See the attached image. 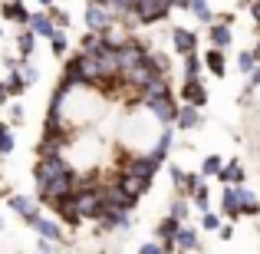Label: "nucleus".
Wrapping results in <instances>:
<instances>
[{"mask_svg":"<svg viewBox=\"0 0 260 254\" xmlns=\"http://www.w3.org/2000/svg\"><path fill=\"white\" fill-rule=\"evenodd\" d=\"M33 50H37V33L23 26V33H17V53H20L23 60H30Z\"/></svg>","mask_w":260,"mask_h":254,"instance_id":"28","label":"nucleus"},{"mask_svg":"<svg viewBox=\"0 0 260 254\" xmlns=\"http://www.w3.org/2000/svg\"><path fill=\"white\" fill-rule=\"evenodd\" d=\"M250 4L254 0H237V10H250Z\"/></svg>","mask_w":260,"mask_h":254,"instance_id":"52","label":"nucleus"},{"mask_svg":"<svg viewBox=\"0 0 260 254\" xmlns=\"http://www.w3.org/2000/svg\"><path fill=\"white\" fill-rule=\"evenodd\" d=\"M221 211L228 218H241V198H237V185H224V191H221Z\"/></svg>","mask_w":260,"mask_h":254,"instance_id":"22","label":"nucleus"},{"mask_svg":"<svg viewBox=\"0 0 260 254\" xmlns=\"http://www.w3.org/2000/svg\"><path fill=\"white\" fill-rule=\"evenodd\" d=\"M132 211H122V208H106L102 211V218H99V228L102 231H122V228H128L132 224Z\"/></svg>","mask_w":260,"mask_h":254,"instance_id":"15","label":"nucleus"},{"mask_svg":"<svg viewBox=\"0 0 260 254\" xmlns=\"http://www.w3.org/2000/svg\"><path fill=\"white\" fill-rule=\"evenodd\" d=\"M237 198H241V218H257L260 215V198H257L254 188L237 185Z\"/></svg>","mask_w":260,"mask_h":254,"instance_id":"20","label":"nucleus"},{"mask_svg":"<svg viewBox=\"0 0 260 254\" xmlns=\"http://www.w3.org/2000/svg\"><path fill=\"white\" fill-rule=\"evenodd\" d=\"M250 17H254V23H257V30H260V0L250 4Z\"/></svg>","mask_w":260,"mask_h":254,"instance_id":"48","label":"nucleus"},{"mask_svg":"<svg viewBox=\"0 0 260 254\" xmlns=\"http://www.w3.org/2000/svg\"><path fill=\"white\" fill-rule=\"evenodd\" d=\"M76 202H79V211H83V221L86 218H102V211H106L102 185H79L76 188Z\"/></svg>","mask_w":260,"mask_h":254,"instance_id":"4","label":"nucleus"},{"mask_svg":"<svg viewBox=\"0 0 260 254\" xmlns=\"http://www.w3.org/2000/svg\"><path fill=\"white\" fill-rule=\"evenodd\" d=\"M89 4H109V0H89Z\"/></svg>","mask_w":260,"mask_h":254,"instance_id":"55","label":"nucleus"},{"mask_svg":"<svg viewBox=\"0 0 260 254\" xmlns=\"http://www.w3.org/2000/svg\"><path fill=\"white\" fill-rule=\"evenodd\" d=\"M181 102H191V106H198V109H204L208 106V86H204V79H194V76H184V83H181Z\"/></svg>","mask_w":260,"mask_h":254,"instance_id":"10","label":"nucleus"},{"mask_svg":"<svg viewBox=\"0 0 260 254\" xmlns=\"http://www.w3.org/2000/svg\"><path fill=\"white\" fill-rule=\"evenodd\" d=\"M37 4H40V7H53V4H56V0H37Z\"/></svg>","mask_w":260,"mask_h":254,"instance_id":"54","label":"nucleus"},{"mask_svg":"<svg viewBox=\"0 0 260 254\" xmlns=\"http://www.w3.org/2000/svg\"><path fill=\"white\" fill-rule=\"evenodd\" d=\"M257 66H260V63H257L254 50H241V53H237V70H241V76H250Z\"/></svg>","mask_w":260,"mask_h":254,"instance_id":"35","label":"nucleus"},{"mask_svg":"<svg viewBox=\"0 0 260 254\" xmlns=\"http://www.w3.org/2000/svg\"><path fill=\"white\" fill-rule=\"evenodd\" d=\"M139 254H161V241H145V244H139Z\"/></svg>","mask_w":260,"mask_h":254,"instance_id":"45","label":"nucleus"},{"mask_svg":"<svg viewBox=\"0 0 260 254\" xmlns=\"http://www.w3.org/2000/svg\"><path fill=\"white\" fill-rule=\"evenodd\" d=\"M79 86H86V79H83V70H79V53H76V57L66 60L63 76H59L56 89H63V93H73V89H79Z\"/></svg>","mask_w":260,"mask_h":254,"instance_id":"11","label":"nucleus"},{"mask_svg":"<svg viewBox=\"0 0 260 254\" xmlns=\"http://www.w3.org/2000/svg\"><path fill=\"white\" fill-rule=\"evenodd\" d=\"M172 43H175L178 57H188V53L198 50V33L188 30V26H175V30H172Z\"/></svg>","mask_w":260,"mask_h":254,"instance_id":"14","label":"nucleus"},{"mask_svg":"<svg viewBox=\"0 0 260 254\" xmlns=\"http://www.w3.org/2000/svg\"><path fill=\"white\" fill-rule=\"evenodd\" d=\"M148 63H152V70L158 73V76H168V70H172V60L161 50H148Z\"/></svg>","mask_w":260,"mask_h":254,"instance_id":"32","label":"nucleus"},{"mask_svg":"<svg viewBox=\"0 0 260 254\" xmlns=\"http://www.w3.org/2000/svg\"><path fill=\"white\" fill-rule=\"evenodd\" d=\"M4 83H7V89H10V99H17V96H23L26 89H30V86H26V79H23V73H20V66H17V70H7Z\"/></svg>","mask_w":260,"mask_h":254,"instance_id":"27","label":"nucleus"},{"mask_svg":"<svg viewBox=\"0 0 260 254\" xmlns=\"http://www.w3.org/2000/svg\"><path fill=\"white\" fill-rule=\"evenodd\" d=\"M204 70H208L211 76H217V79H224V76H228V60H224V50L211 46V50L204 53Z\"/></svg>","mask_w":260,"mask_h":254,"instance_id":"21","label":"nucleus"},{"mask_svg":"<svg viewBox=\"0 0 260 254\" xmlns=\"http://www.w3.org/2000/svg\"><path fill=\"white\" fill-rule=\"evenodd\" d=\"M30 228L37 231L40 238H46V241H56V244H63V224H59V221H53V218H43V215H40L37 221L30 224Z\"/></svg>","mask_w":260,"mask_h":254,"instance_id":"16","label":"nucleus"},{"mask_svg":"<svg viewBox=\"0 0 260 254\" xmlns=\"http://www.w3.org/2000/svg\"><path fill=\"white\" fill-rule=\"evenodd\" d=\"M30 7L23 4V0H4L0 4V20H7V23H17V26H26L30 23Z\"/></svg>","mask_w":260,"mask_h":254,"instance_id":"12","label":"nucleus"},{"mask_svg":"<svg viewBox=\"0 0 260 254\" xmlns=\"http://www.w3.org/2000/svg\"><path fill=\"white\" fill-rule=\"evenodd\" d=\"M20 73H23L26 86H37V83H40V70H37V66H30V63H26V60H23V63H20Z\"/></svg>","mask_w":260,"mask_h":254,"instance_id":"42","label":"nucleus"},{"mask_svg":"<svg viewBox=\"0 0 260 254\" xmlns=\"http://www.w3.org/2000/svg\"><path fill=\"white\" fill-rule=\"evenodd\" d=\"M139 106L152 112L155 122L161 126H175L178 119V102H175V93H161V96H139Z\"/></svg>","mask_w":260,"mask_h":254,"instance_id":"1","label":"nucleus"},{"mask_svg":"<svg viewBox=\"0 0 260 254\" xmlns=\"http://www.w3.org/2000/svg\"><path fill=\"white\" fill-rule=\"evenodd\" d=\"M201 228L204 231H221V215L217 211H201Z\"/></svg>","mask_w":260,"mask_h":254,"instance_id":"40","label":"nucleus"},{"mask_svg":"<svg viewBox=\"0 0 260 254\" xmlns=\"http://www.w3.org/2000/svg\"><path fill=\"white\" fill-rule=\"evenodd\" d=\"M198 126H201V109H198V106H191V102H181V106H178L175 129L188 132V129H198Z\"/></svg>","mask_w":260,"mask_h":254,"instance_id":"17","label":"nucleus"},{"mask_svg":"<svg viewBox=\"0 0 260 254\" xmlns=\"http://www.w3.org/2000/svg\"><path fill=\"white\" fill-rule=\"evenodd\" d=\"M7 208H10V211H17L20 218H30L33 211H37V205H33L26 195H10V198H7Z\"/></svg>","mask_w":260,"mask_h":254,"instance_id":"29","label":"nucleus"},{"mask_svg":"<svg viewBox=\"0 0 260 254\" xmlns=\"http://www.w3.org/2000/svg\"><path fill=\"white\" fill-rule=\"evenodd\" d=\"M254 57H257V63H260V37H257V43H254Z\"/></svg>","mask_w":260,"mask_h":254,"instance_id":"53","label":"nucleus"},{"mask_svg":"<svg viewBox=\"0 0 260 254\" xmlns=\"http://www.w3.org/2000/svg\"><path fill=\"white\" fill-rule=\"evenodd\" d=\"M43 205H50V208L56 211V218H63V224H70V228H79V224H83V211H79L76 191H73V195H59V198H46Z\"/></svg>","mask_w":260,"mask_h":254,"instance_id":"5","label":"nucleus"},{"mask_svg":"<svg viewBox=\"0 0 260 254\" xmlns=\"http://www.w3.org/2000/svg\"><path fill=\"white\" fill-rule=\"evenodd\" d=\"M50 17H53V20H56V26H59V30H66V26H70V20H73V17H70V13H66V10H63V7H56V4H53V7H50Z\"/></svg>","mask_w":260,"mask_h":254,"instance_id":"41","label":"nucleus"},{"mask_svg":"<svg viewBox=\"0 0 260 254\" xmlns=\"http://www.w3.org/2000/svg\"><path fill=\"white\" fill-rule=\"evenodd\" d=\"M201 244H198V231L194 228H178V235H175V251H198Z\"/></svg>","mask_w":260,"mask_h":254,"instance_id":"26","label":"nucleus"},{"mask_svg":"<svg viewBox=\"0 0 260 254\" xmlns=\"http://www.w3.org/2000/svg\"><path fill=\"white\" fill-rule=\"evenodd\" d=\"M26 30H33L37 37L50 40L53 33H56V20L50 17V10H33V13H30V23H26Z\"/></svg>","mask_w":260,"mask_h":254,"instance_id":"13","label":"nucleus"},{"mask_svg":"<svg viewBox=\"0 0 260 254\" xmlns=\"http://www.w3.org/2000/svg\"><path fill=\"white\" fill-rule=\"evenodd\" d=\"M184 60V76H194V79H201V73H204V57L201 53H188V57H181Z\"/></svg>","mask_w":260,"mask_h":254,"instance_id":"31","label":"nucleus"},{"mask_svg":"<svg viewBox=\"0 0 260 254\" xmlns=\"http://www.w3.org/2000/svg\"><path fill=\"white\" fill-rule=\"evenodd\" d=\"M0 37H4V20H0Z\"/></svg>","mask_w":260,"mask_h":254,"instance_id":"56","label":"nucleus"},{"mask_svg":"<svg viewBox=\"0 0 260 254\" xmlns=\"http://www.w3.org/2000/svg\"><path fill=\"white\" fill-rule=\"evenodd\" d=\"M178 228H181V221L168 215V218H161V221H158V228H155V238H158V241H175Z\"/></svg>","mask_w":260,"mask_h":254,"instance_id":"30","label":"nucleus"},{"mask_svg":"<svg viewBox=\"0 0 260 254\" xmlns=\"http://www.w3.org/2000/svg\"><path fill=\"white\" fill-rule=\"evenodd\" d=\"M172 13V7H168V0H135V23L139 26H152V23H161V20Z\"/></svg>","mask_w":260,"mask_h":254,"instance_id":"3","label":"nucleus"},{"mask_svg":"<svg viewBox=\"0 0 260 254\" xmlns=\"http://www.w3.org/2000/svg\"><path fill=\"white\" fill-rule=\"evenodd\" d=\"M102 202H106V208H122V211H135V205H139V198L132 195V191H125L119 182L112 185H102Z\"/></svg>","mask_w":260,"mask_h":254,"instance_id":"8","label":"nucleus"},{"mask_svg":"<svg viewBox=\"0 0 260 254\" xmlns=\"http://www.w3.org/2000/svg\"><path fill=\"white\" fill-rule=\"evenodd\" d=\"M172 149H175V132H172V126H161V132L155 135L152 155H155L158 162H168V155H172Z\"/></svg>","mask_w":260,"mask_h":254,"instance_id":"19","label":"nucleus"},{"mask_svg":"<svg viewBox=\"0 0 260 254\" xmlns=\"http://www.w3.org/2000/svg\"><path fill=\"white\" fill-rule=\"evenodd\" d=\"M145 60H148V46L135 37H125L119 43V76H128V73L139 70Z\"/></svg>","mask_w":260,"mask_h":254,"instance_id":"2","label":"nucleus"},{"mask_svg":"<svg viewBox=\"0 0 260 254\" xmlns=\"http://www.w3.org/2000/svg\"><path fill=\"white\" fill-rule=\"evenodd\" d=\"M217 178H221L224 185H244V178H247V172H244L241 159H231V162H224V168L217 172Z\"/></svg>","mask_w":260,"mask_h":254,"instance_id":"23","label":"nucleus"},{"mask_svg":"<svg viewBox=\"0 0 260 254\" xmlns=\"http://www.w3.org/2000/svg\"><path fill=\"white\" fill-rule=\"evenodd\" d=\"M214 20H221V23H228V26H231V23H234V13H217Z\"/></svg>","mask_w":260,"mask_h":254,"instance_id":"51","label":"nucleus"},{"mask_svg":"<svg viewBox=\"0 0 260 254\" xmlns=\"http://www.w3.org/2000/svg\"><path fill=\"white\" fill-rule=\"evenodd\" d=\"M191 13H194V20L198 23H214V10L208 7V0H191V7H188Z\"/></svg>","mask_w":260,"mask_h":254,"instance_id":"33","label":"nucleus"},{"mask_svg":"<svg viewBox=\"0 0 260 254\" xmlns=\"http://www.w3.org/2000/svg\"><path fill=\"white\" fill-rule=\"evenodd\" d=\"M95 46H99V33H92V30L83 33V40H79V50H83V53H92Z\"/></svg>","mask_w":260,"mask_h":254,"instance_id":"43","label":"nucleus"},{"mask_svg":"<svg viewBox=\"0 0 260 254\" xmlns=\"http://www.w3.org/2000/svg\"><path fill=\"white\" fill-rule=\"evenodd\" d=\"M191 205H194L198 211H211V188H208L204 182L194 188V195H191Z\"/></svg>","mask_w":260,"mask_h":254,"instance_id":"36","label":"nucleus"},{"mask_svg":"<svg viewBox=\"0 0 260 254\" xmlns=\"http://www.w3.org/2000/svg\"><path fill=\"white\" fill-rule=\"evenodd\" d=\"M224 168V159H221V155H204V162H201V175L204 178H211V175H217V172H221Z\"/></svg>","mask_w":260,"mask_h":254,"instance_id":"37","label":"nucleus"},{"mask_svg":"<svg viewBox=\"0 0 260 254\" xmlns=\"http://www.w3.org/2000/svg\"><path fill=\"white\" fill-rule=\"evenodd\" d=\"M191 208H194V205H191V198H181V195H178L175 202H172V211H168V215H172V218H178V221H184Z\"/></svg>","mask_w":260,"mask_h":254,"instance_id":"39","label":"nucleus"},{"mask_svg":"<svg viewBox=\"0 0 260 254\" xmlns=\"http://www.w3.org/2000/svg\"><path fill=\"white\" fill-rule=\"evenodd\" d=\"M257 86H260V66L247 76V86H244V89H257Z\"/></svg>","mask_w":260,"mask_h":254,"instance_id":"46","label":"nucleus"},{"mask_svg":"<svg viewBox=\"0 0 260 254\" xmlns=\"http://www.w3.org/2000/svg\"><path fill=\"white\" fill-rule=\"evenodd\" d=\"M50 50H53V57H66V50H70V37H66V30H59L56 26V33L50 37Z\"/></svg>","mask_w":260,"mask_h":254,"instance_id":"34","label":"nucleus"},{"mask_svg":"<svg viewBox=\"0 0 260 254\" xmlns=\"http://www.w3.org/2000/svg\"><path fill=\"white\" fill-rule=\"evenodd\" d=\"M119 185H122L125 191H132L135 198H142L148 188H152V182H142V178H139V175H132V172H119Z\"/></svg>","mask_w":260,"mask_h":254,"instance_id":"25","label":"nucleus"},{"mask_svg":"<svg viewBox=\"0 0 260 254\" xmlns=\"http://www.w3.org/2000/svg\"><path fill=\"white\" fill-rule=\"evenodd\" d=\"M7 102H10V89H7V83L0 79V106H7Z\"/></svg>","mask_w":260,"mask_h":254,"instance_id":"47","label":"nucleus"},{"mask_svg":"<svg viewBox=\"0 0 260 254\" xmlns=\"http://www.w3.org/2000/svg\"><path fill=\"white\" fill-rule=\"evenodd\" d=\"M217 238H224V241H231V238H234V228H231V224H221V231H217Z\"/></svg>","mask_w":260,"mask_h":254,"instance_id":"49","label":"nucleus"},{"mask_svg":"<svg viewBox=\"0 0 260 254\" xmlns=\"http://www.w3.org/2000/svg\"><path fill=\"white\" fill-rule=\"evenodd\" d=\"M83 23H86V30H92V33H106V30H112L115 13L109 10L106 4H89L83 10Z\"/></svg>","mask_w":260,"mask_h":254,"instance_id":"7","label":"nucleus"},{"mask_svg":"<svg viewBox=\"0 0 260 254\" xmlns=\"http://www.w3.org/2000/svg\"><path fill=\"white\" fill-rule=\"evenodd\" d=\"M165 162H158L152 152H145V155H128L125 162H122V168L119 172H132V175H139L142 182H152L155 178V172H158Z\"/></svg>","mask_w":260,"mask_h":254,"instance_id":"6","label":"nucleus"},{"mask_svg":"<svg viewBox=\"0 0 260 254\" xmlns=\"http://www.w3.org/2000/svg\"><path fill=\"white\" fill-rule=\"evenodd\" d=\"M13 146H17V139H13V129L7 126V122H0V155H10Z\"/></svg>","mask_w":260,"mask_h":254,"instance_id":"38","label":"nucleus"},{"mask_svg":"<svg viewBox=\"0 0 260 254\" xmlns=\"http://www.w3.org/2000/svg\"><path fill=\"white\" fill-rule=\"evenodd\" d=\"M7 112H10V122H13V126H20V122L26 119V116H23V106H20V102H13V106L7 109Z\"/></svg>","mask_w":260,"mask_h":254,"instance_id":"44","label":"nucleus"},{"mask_svg":"<svg viewBox=\"0 0 260 254\" xmlns=\"http://www.w3.org/2000/svg\"><path fill=\"white\" fill-rule=\"evenodd\" d=\"M168 175H172V185L181 198H191V172H184L181 165H168Z\"/></svg>","mask_w":260,"mask_h":254,"instance_id":"24","label":"nucleus"},{"mask_svg":"<svg viewBox=\"0 0 260 254\" xmlns=\"http://www.w3.org/2000/svg\"><path fill=\"white\" fill-rule=\"evenodd\" d=\"M79 70H83L86 86H102V83H106V70H102V63H99L95 53H83V50H79Z\"/></svg>","mask_w":260,"mask_h":254,"instance_id":"9","label":"nucleus"},{"mask_svg":"<svg viewBox=\"0 0 260 254\" xmlns=\"http://www.w3.org/2000/svg\"><path fill=\"white\" fill-rule=\"evenodd\" d=\"M231 40H234V30H231L228 23H221V20L208 23V43H211V46H217V50H228Z\"/></svg>","mask_w":260,"mask_h":254,"instance_id":"18","label":"nucleus"},{"mask_svg":"<svg viewBox=\"0 0 260 254\" xmlns=\"http://www.w3.org/2000/svg\"><path fill=\"white\" fill-rule=\"evenodd\" d=\"M168 7H172V10H188L191 0H168Z\"/></svg>","mask_w":260,"mask_h":254,"instance_id":"50","label":"nucleus"}]
</instances>
